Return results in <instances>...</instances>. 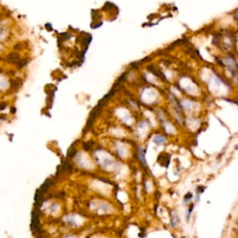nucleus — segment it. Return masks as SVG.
Returning <instances> with one entry per match:
<instances>
[{
  "mask_svg": "<svg viewBox=\"0 0 238 238\" xmlns=\"http://www.w3.org/2000/svg\"><path fill=\"white\" fill-rule=\"evenodd\" d=\"M144 156H145V150H144V149H142V148H138V160L141 161L143 168H146V163H145V157Z\"/></svg>",
  "mask_w": 238,
  "mask_h": 238,
  "instance_id": "1",
  "label": "nucleus"
},
{
  "mask_svg": "<svg viewBox=\"0 0 238 238\" xmlns=\"http://www.w3.org/2000/svg\"><path fill=\"white\" fill-rule=\"evenodd\" d=\"M155 143H156L157 145H161V144L166 143V138H164L163 136H156V137H155Z\"/></svg>",
  "mask_w": 238,
  "mask_h": 238,
  "instance_id": "3",
  "label": "nucleus"
},
{
  "mask_svg": "<svg viewBox=\"0 0 238 238\" xmlns=\"http://www.w3.org/2000/svg\"><path fill=\"white\" fill-rule=\"evenodd\" d=\"M191 199H192V193H188L186 196H185V199H184V202L185 204H188L189 201H191Z\"/></svg>",
  "mask_w": 238,
  "mask_h": 238,
  "instance_id": "4",
  "label": "nucleus"
},
{
  "mask_svg": "<svg viewBox=\"0 0 238 238\" xmlns=\"http://www.w3.org/2000/svg\"><path fill=\"white\" fill-rule=\"evenodd\" d=\"M171 226L173 227H175V226H177L178 225V223H180V220H178V216H177V213H175V212H173L171 213Z\"/></svg>",
  "mask_w": 238,
  "mask_h": 238,
  "instance_id": "2",
  "label": "nucleus"
},
{
  "mask_svg": "<svg viewBox=\"0 0 238 238\" xmlns=\"http://www.w3.org/2000/svg\"><path fill=\"white\" fill-rule=\"evenodd\" d=\"M65 238H73V237H72V236H66Z\"/></svg>",
  "mask_w": 238,
  "mask_h": 238,
  "instance_id": "5",
  "label": "nucleus"
}]
</instances>
